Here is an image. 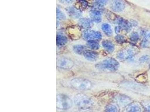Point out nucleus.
<instances>
[{"label": "nucleus", "instance_id": "26", "mask_svg": "<svg viewBox=\"0 0 150 112\" xmlns=\"http://www.w3.org/2000/svg\"><path fill=\"white\" fill-rule=\"evenodd\" d=\"M115 39L116 42H117L118 43H123L125 41L124 37L122 35H116Z\"/></svg>", "mask_w": 150, "mask_h": 112}, {"label": "nucleus", "instance_id": "12", "mask_svg": "<svg viewBox=\"0 0 150 112\" xmlns=\"http://www.w3.org/2000/svg\"><path fill=\"white\" fill-rule=\"evenodd\" d=\"M83 55L87 60L89 61H95L98 57V55L96 52L87 49L84 52Z\"/></svg>", "mask_w": 150, "mask_h": 112}, {"label": "nucleus", "instance_id": "24", "mask_svg": "<svg viewBox=\"0 0 150 112\" xmlns=\"http://www.w3.org/2000/svg\"><path fill=\"white\" fill-rule=\"evenodd\" d=\"M139 35L136 32H133L131 34V35L130 36V38L132 41H137L139 39Z\"/></svg>", "mask_w": 150, "mask_h": 112}, {"label": "nucleus", "instance_id": "27", "mask_svg": "<svg viewBox=\"0 0 150 112\" xmlns=\"http://www.w3.org/2000/svg\"><path fill=\"white\" fill-rule=\"evenodd\" d=\"M59 1L64 5H69L72 4L74 0H59Z\"/></svg>", "mask_w": 150, "mask_h": 112}, {"label": "nucleus", "instance_id": "4", "mask_svg": "<svg viewBox=\"0 0 150 112\" xmlns=\"http://www.w3.org/2000/svg\"><path fill=\"white\" fill-rule=\"evenodd\" d=\"M57 107L62 110H68L73 106L71 99L66 95L59 94L57 96Z\"/></svg>", "mask_w": 150, "mask_h": 112}, {"label": "nucleus", "instance_id": "11", "mask_svg": "<svg viewBox=\"0 0 150 112\" xmlns=\"http://www.w3.org/2000/svg\"><path fill=\"white\" fill-rule=\"evenodd\" d=\"M78 24L85 29H90L93 25V22L88 18H81L79 19Z\"/></svg>", "mask_w": 150, "mask_h": 112}, {"label": "nucleus", "instance_id": "15", "mask_svg": "<svg viewBox=\"0 0 150 112\" xmlns=\"http://www.w3.org/2000/svg\"><path fill=\"white\" fill-rule=\"evenodd\" d=\"M102 45L103 48L109 53L112 52L115 49L114 45L109 41H103L102 42Z\"/></svg>", "mask_w": 150, "mask_h": 112}, {"label": "nucleus", "instance_id": "22", "mask_svg": "<svg viewBox=\"0 0 150 112\" xmlns=\"http://www.w3.org/2000/svg\"><path fill=\"white\" fill-rule=\"evenodd\" d=\"M93 4L104 7L109 4V0H92Z\"/></svg>", "mask_w": 150, "mask_h": 112}, {"label": "nucleus", "instance_id": "16", "mask_svg": "<svg viewBox=\"0 0 150 112\" xmlns=\"http://www.w3.org/2000/svg\"><path fill=\"white\" fill-rule=\"evenodd\" d=\"M101 29L105 35L111 36L112 34V30L111 26L108 23H103L101 25Z\"/></svg>", "mask_w": 150, "mask_h": 112}, {"label": "nucleus", "instance_id": "13", "mask_svg": "<svg viewBox=\"0 0 150 112\" xmlns=\"http://www.w3.org/2000/svg\"><path fill=\"white\" fill-rule=\"evenodd\" d=\"M56 42L57 46L58 47H62L64 46L68 41L67 36L64 35L62 32H58L56 37Z\"/></svg>", "mask_w": 150, "mask_h": 112}, {"label": "nucleus", "instance_id": "5", "mask_svg": "<svg viewBox=\"0 0 150 112\" xmlns=\"http://www.w3.org/2000/svg\"><path fill=\"white\" fill-rule=\"evenodd\" d=\"M83 38L87 41H100L102 38V35L100 32L91 30V29H86L83 32L82 34Z\"/></svg>", "mask_w": 150, "mask_h": 112}, {"label": "nucleus", "instance_id": "1", "mask_svg": "<svg viewBox=\"0 0 150 112\" xmlns=\"http://www.w3.org/2000/svg\"><path fill=\"white\" fill-rule=\"evenodd\" d=\"M119 63L115 59L109 58L96 64V68L98 70L108 72H114L118 69Z\"/></svg>", "mask_w": 150, "mask_h": 112}, {"label": "nucleus", "instance_id": "14", "mask_svg": "<svg viewBox=\"0 0 150 112\" xmlns=\"http://www.w3.org/2000/svg\"><path fill=\"white\" fill-rule=\"evenodd\" d=\"M117 103L120 106L127 105L129 103L130 99L127 96L120 95L117 97Z\"/></svg>", "mask_w": 150, "mask_h": 112}, {"label": "nucleus", "instance_id": "17", "mask_svg": "<svg viewBox=\"0 0 150 112\" xmlns=\"http://www.w3.org/2000/svg\"><path fill=\"white\" fill-rule=\"evenodd\" d=\"M73 49L75 53L78 55H83L84 52L87 50L85 46L80 44L74 46Z\"/></svg>", "mask_w": 150, "mask_h": 112}, {"label": "nucleus", "instance_id": "28", "mask_svg": "<svg viewBox=\"0 0 150 112\" xmlns=\"http://www.w3.org/2000/svg\"><path fill=\"white\" fill-rule=\"evenodd\" d=\"M144 38L146 41L150 42V30H147L146 31L145 33H144Z\"/></svg>", "mask_w": 150, "mask_h": 112}, {"label": "nucleus", "instance_id": "25", "mask_svg": "<svg viewBox=\"0 0 150 112\" xmlns=\"http://www.w3.org/2000/svg\"><path fill=\"white\" fill-rule=\"evenodd\" d=\"M150 60V57L148 55H144L142 56L139 60V62L141 63H145L147 62Z\"/></svg>", "mask_w": 150, "mask_h": 112}, {"label": "nucleus", "instance_id": "2", "mask_svg": "<svg viewBox=\"0 0 150 112\" xmlns=\"http://www.w3.org/2000/svg\"><path fill=\"white\" fill-rule=\"evenodd\" d=\"M70 86L79 90H88L92 88V83L87 79L83 78H75L69 82Z\"/></svg>", "mask_w": 150, "mask_h": 112}, {"label": "nucleus", "instance_id": "18", "mask_svg": "<svg viewBox=\"0 0 150 112\" xmlns=\"http://www.w3.org/2000/svg\"><path fill=\"white\" fill-rule=\"evenodd\" d=\"M126 111L127 112H141V108L138 104H136V103H133V104H132L128 105L126 108Z\"/></svg>", "mask_w": 150, "mask_h": 112}, {"label": "nucleus", "instance_id": "30", "mask_svg": "<svg viewBox=\"0 0 150 112\" xmlns=\"http://www.w3.org/2000/svg\"><path fill=\"white\" fill-rule=\"evenodd\" d=\"M149 67H150V66H149Z\"/></svg>", "mask_w": 150, "mask_h": 112}, {"label": "nucleus", "instance_id": "8", "mask_svg": "<svg viewBox=\"0 0 150 112\" xmlns=\"http://www.w3.org/2000/svg\"><path fill=\"white\" fill-rule=\"evenodd\" d=\"M57 66L64 70H69L71 69L73 67L74 63L73 61L67 58H60L57 60Z\"/></svg>", "mask_w": 150, "mask_h": 112}, {"label": "nucleus", "instance_id": "23", "mask_svg": "<svg viewBox=\"0 0 150 112\" xmlns=\"http://www.w3.org/2000/svg\"><path fill=\"white\" fill-rule=\"evenodd\" d=\"M105 111L109 112H116L118 111V109L116 105L109 104L106 106Z\"/></svg>", "mask_w": 150, "mask_h": 112}, {"label": "nucleus", "instance_id": "3", "mask_svg": "<svg viewBox=\"0 0 150 112\" xmlns=\"http://www.w3.org/2000/svg\"><path fill=\"white\" fill-rule=\"evenodd\" d=\"M74 103L76 106L81 109H87L93 105L92 100L83 94H78L75 95Z\"/></svg>", "mask_w": 150, "mask_h": 112}, {"label": "nucleus", "instance_id": "6", "mask_svg": "<svg viewBox=\"0 0 150 112\" xmlns=\"http://www.w3.org/2000/svg\"><path fill=\"white\" fill-rule=\"evenodd\" d=\"M110 8L116 13H121L126 7V2L125 0H109Z\"/></svg>", "mask_w": 150, "mask_h": 112}, {"label": "nucleus", "instance_id": "7", "mask_svg": "<svg viewBox=\"0 0 150 112\" xmlns=\"http://www.w3.org/2000/svg\"><path fill=\"white\" fill-rule=\"evenodd\" d=\"M136 52L132 48H127L118 52L117 53V58L122 60H127L132 58L135 55Z\"/></svg>", "mask_w": 150, "mask_h": 112}, {"label": "nucleus", "instance_id": "19", "mask_svg": "<svg viewBox=\"0 0 150 112\" xmlns=\"http://www.w3.org/2000/svg\"><path fill=\"white\" fill-rule=\"evenodd\" d=\"M87 46L89 48L92 50H97L100 48V44L96 41H88L87 43Z\"/></svg>", "mask_w": 150, "mask_h": 112}, {"label": "nucleus", "instance_id": "29", "mask_svg": "<svg viewBox=\"0 0 150 112\" xmlns=\"http://www.w3.org/2000/svg\"><path fill=\"white\" fill-rule=\"evenodd\" d=\"M143 105L146 111L150 112V103H144Z\"/></svg>", "mask_w": 150, "mask_h": 112}, {"label": "nucleus", "instance_id": "21", "mask_svg": "<svg viewBox=\"0 0 150 112\" xmlns=\"http://www.w3.org/2000/svg\"><path fill=\"white\" fill-rule=\"evenodd\" d=\"M77 4L81 9H86L88 6V3L87 0H77Z\"/></svg>", "mask_w": 150, "mask_h": 112}, {"label": "nucleus", "instance_id": "10", "mask_svg": "<svg viewBox=\"0 0 150 112\" xmlns=\"http://www.w3.org/2000/svg\"><path fill=\"white\" fill-rule=\"evenodd\" d=\"M116 23L120 29L124 30L126 32H129L132 27L131 22L121 18H118L116 20Z\"/></svg>", "mask_w": 150, "mask_h": 112}, {"label": "nucleus", "instance_id": "20", "mask_svg": "<svg viewBox=\"0 0 150 112\" xmlns=\"http://www.w3.org/2000/svg\"><path fill=\"white\" fill-rule=\"evenodd\" d=\"M56 18L57 20H63L65 19V14H64L62 10L58 7H57L56 9Z\"/></svg>", "mask_w": 150, "mask_h": 112}, {"label": "nucleus", "instance_id": "9", "mask_svg": "<svg viewBox=\"0 0 150 112\" xmlns=\"http://www.w3.org/2000/svg\"><path fill=\"white\" fill-rule=\"evenodd\" d=\"M69 15L73 19H78L82 16V10L74 6H69L66 8Z\"/></svg>", "mask_w": 150, "mask_h": 112}]
</instances>
